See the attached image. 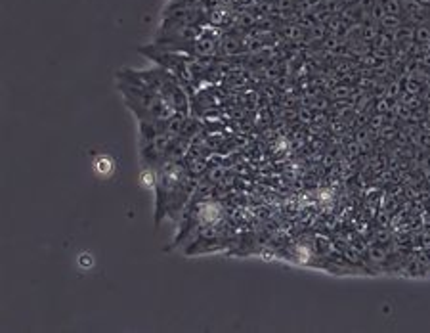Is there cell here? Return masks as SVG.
<instances>
[{"label": "cell", "mask_w": 430, "mask_h": 333, "mask_svg": "<svg viewBox=\"0 0 430 333\" xmlns=\"http://www.w3.org/2000/svg\"><path fill=\"white\" fill-rule=\"evenodd\" d=\"M399 92H402L399 82H392L390 87H388V98H396V96H399Z\"/></svg>", "instance_id": "cell-6"}, {"label": "cell", "mask_w": 430, "mask_h": 333, "mask_svg": "<svg viewBox=\"0 0 430 333\" xmlns=\"http://www.w3.org/2000/svg\"><path fill=\"white\" fill-rule=\"evenodd\" d=\"M413 40H417L419 44H428L430 42V23H421L419 27H415Z\"/></svg>", "instance_id": "cell-3"}, {"label": "cell", "mask_w": 430, "mask_h": 333, "mask_svg": "<svg viewBox=\"0 0 430 333\" xmlns=\"http://www.w3.org/2000/svg\"><path fill=\"white\" fill-rule=\"evenodd\" d=\"M220 46H222V52H224V54L232 55V54H237V52L241 50V42H239L237 37L226 35V37L222 39V42H220Z\"/></svg>", "instance_id": "cell-2"}, {"label": "cell", "mask_w": 430, "mask_h": 333, "mask_svg": "<svg viewBox=\"0 0 430 333\" xmlns=\"http://www.w3.org/2000/svg\"><path fill=\"white\" fill-rule=\"evenodd\" d=\"M383 6L386 10V14H392V16H399V12H402L399 0H383Z\"/></svg>", "instance_id": "cell-5"}, {"label": "cell", "mask_w": 430, "mask_h": 333, "mask_svg": "<svg viewBox=\"0 0 430 333\" xmlns=\"http://www.w3.org/2000/svg\"><path fill=\"white\" fill-rule=\"evenodd\" d=\"M266 2H272V0H266Z\"/></svg>", "instance_id": "cell-8"}, {"label": "cell", "mask_w": 430, "mask_h": 333, "mask_svg": "<svg viewBox=\"0 0 430 333\" xmlns=\"http://www.w3.org/2000/svg\"><path fill=\"white\" fill-rule=\"evenodd\" d=\"M220 42L212 35H207V33H203V35H199L197 39H193V54L197 55H203V58H211V55L216 54V50H218Z\"/></svg>", "instance_id": "cell-1"}, {"label": "cell", "mask_w": 430, "mask_h": 333, "mask_svg": "<svg viewBox=\"0 0 430 333\" xmlns=\"http://www.w3.org/2000/svg\"><path fill=\"white\" fill-rule=\"evenodd\" d=\"M419 2H421L424 8H430V0H419Z\"/></svg>", "instance_id": "cell-7"}, {"label": "cell", "mask_w": 430, "mask_h": 333, "mask_svg": "<svg viewBox=\"0 0 430 333\" xmlns=\"http://www.w3.org/2000/svg\"><path fill=\"white\" fill-rule=\"evenodd\" d=\"M381 25L384 27V31H398L399 27H402V21H399V16L386 14V16L381 19Z\"/></svg>", "instance_id": "cell-4"}]
</instances>
